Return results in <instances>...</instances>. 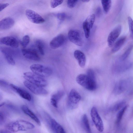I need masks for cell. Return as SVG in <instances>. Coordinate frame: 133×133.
I'll list each match as a JSON object with an SVG mask.
<instances>
[{
	"label": "cell",
	"mask_w": 133,
	"mask_h": 133,
	"mask_svg": "<svg viewBox=\"0 0 133 133\" xmlns=\"http://www.w3.org/2000/svg\"><path fill=\"white\" fill-rule=\"evenodd\" d=\"M30 68L32 72L43 77H49L52 73L50 68L41 64H32L30 66Z\"/></svg>",
	"instance_id": "277c9868"
},
{
	"label": "cell",
	"mask_w": 133,
	"mask_h": 133,
	"mask_svg": "<svg viewBox=\"0 0 133 133\" xmlns=\"http://www.w3.org/2000/svg\"><path fill=\"white\" fill-rule=\"evenodd\" d=\"M35 44L38 51L42 55H44V45L43 42L41 40H37L35 41Z\"/></svg>",
	"instance_id": "d4e9b609"
},
{
	"label": "cell",
	"mask_w": 133,
	"mask_h": 133,
	"mask_svg": "<svg viewBox=\"0 0 133 133\" xmlns=\"http://www.w3.org/2000/svg\"><path fill=\"white\" fill-rule=\"evenodd\" d=\"M127 108V106H124L119 111L117 114L116 124L118 125L120 124L122 117Z\"/></svg>",
	"instance_id": "484cf974"
},
{
	"label": "cell",
	"mask_w": 133,
	"mask_h": 133,
	"mask_svg": "<svg viewBox=\"0 0 133 133\" xmlns=\"http://www.w3.org/2000/svg\"><path fill=\"white\" fill-rule=\"evenodd\" d=\"M95 19V15L93 14L89 15L84 21L91 29L94 23Z\"/></svg>",
	"instance_id": "4316f807"
},
{
	"label": "cell",
	"mask_w": 133,
	"mask_h": 133,
	"mask_svg": "<svg viewBox=\"0 0 133 133\" xmlns=\"http://www.w3.org/2000/svg\"><path fill=\"white\" fill-rule=\"evenodd\" d=\"M1 51L8 63L12 65H15V62L10 52L8 49L3 48L1 49Z\"/></svg>",
	"instance_id": "44dd1931"
},
{
	"label": "cell",
	"mask_w": 133,
	"mask_h": 133,
	"mask_svg": "<svg viewBox=\"0 0 133 133\" xmlns=\"http://www.w3.org/2000/svg\"><path fill=\"white\" fill-rule=\"evenodd\" d=\"M81 96L75 90L72 89L70 91L68 98V103L71 109L75 108L80 101Z\"/></svg>",
	"instance_id": "52a82bcc"
},
{
	"label": "cell",
	"mask_w": 133,
	"mask_h": 133,
	"mask_svg": "<svg viewBox=\"0 0 133 133\" xmlns=\"http://www.w3.org/2000/svg\"><path fill=\"white\" fill-rule=\"evenodd\" d=\"M104 13L107 14L110 11L111 6V0H101Z\"/></svg>",
	"instance_id": "cb8c5ba5"
},
{
	"label": "cell",
	"mask_w": 133,
	"mask_h": 133,
	"mask_svg": "<svg viewBox=\"0 0 133 133\" xmlns=\"http://www.w3.org/2000/svg\"><path fill=\"white\" fill-rule=\"evenodd\" d=\"M56 16L59 20L63 21L66 18V15L65 13L62 12L58 13L56 15Z\"/></svg>",
	"instance_id": "e575fe53"
},
{
	"label": "cell",
	"mask_w": 133,
	"mask_h": 133,
	"mask_svg": "<svg viewBox=\"0 0 133 133\" xmlns=\"http://www.w3.org/2000/svg\"><path fill=\"white\" fill-rule=\"evenodd\" d=\"M14 20L12 18H5L0 21V30H4L9 29L14 26Z\"/></svg>",
	"instance_id": "2e32d148"
},
{
	"label": "cell",
	"mask_w": 133,
	"mask_h": 133,
	"mask_svg": "<svg viewBox=\"0 0 133 133\" xmlns=\"http://www.w3.org/2000/svg\"><path fill=\"white\" fill-rule=\"evenodd\" d=\"M78 0H68L67 5L68 7L70 8H72L76 5Z\"/></svg>",
	"instance_id": "d6a6232c"
},
{
	"label": "cell",
	"mask_w": 133,
	"mask_h": 133,
	"mask_svg": "<svg viewBox=\"0 0 133 133\" xmlns=\"http://www.w3.org/2000/svg\"><path fill=\"white\" fill-rule=\"evenodd\" d=\"M83 28L86 38H88L90 36V30L91 29L84 21L83 24Z\"/></svg>",
	"instance_id": "f1b7e54d"
},
{
	"label": "cell",
	"mask_w": 133,
	"mask_h": 133,
	"mask_svg": "<svg viewBox=\"0 0 133 133\" xmlns=\"http://www.w3.org/2000/svg\"><path fill=\"white\" fill-rule=\"evenodd\" d=\"M22 52L23 56L28 59L36 61H38L40 59L38 55L34 50L23 49Z\"/></svg>",
	"instance_id": "5bb4252c"
},
{
	"label": "cell",
	"mask_w": 133,
	"mask_h": 133,
	"mask_svg": "<svg viewBox=\"0 0 133 133\" xmlns=\"http://www.w3.org/2000/svg\"><path fill=\"white\" fill-rule=\"evenodd\" d=\"M83 2L87 3L89 2L90 0H81Z\"/></svg>",
	"instance_id": "60d3db41"
},
{
	"label": "cell",
	"mask_w": 133,
	"mask_h": 133,
	"mask_svg": "<svg viewBox=\"0 0 133 133\" xmlns=\"http://www.w3.org/2000/svg\"><path fill=\"white\" fill-rule=\"evenodd\" d=\"M64 94V92L62 91H59L56 93L53 94L51 96L50 99L52 105L55 108H57L58 102Z\"/></svg>",
	"instance_id": "d6986e66"
},
{
	"label": "cell",
	"mask_w": 133,
	"mask_h": 133,
	"mask_svg": "<svg viewBox=\"0 0 133 133\" xmlns=\"http://www.w3.org/2000/svg\"><path fill=\"white\" fill-rule=\"evenodd\" d=\"M23 77L29 82L42 87L47 85V81L44 77L31 72H26L23 74Z\"/></svg>",
	"instance_id": "3957f363"
},
{
	"label": "cell",
	"mask_w": 133,
	"mask_h": 133,
	"mask_svg": "<svg viewBox=\"0 0 133 133\" xmlns=\"http://www.w3.org/2000/svg\"><path fill=\"white\" fill-rule=\"evenodd\" d=\"M68 37L70 41L75 44L79 46L82 45V37L81 31L79 30H70L68 33Z\"/></svg>",
	"instance_id": "5b68a950"
},
{
	"label": "cell",
	"mask_w": 133,
	"mask_h": 133,
	"mask_svg": "<svg viewBox=\"0 0 133 133\" xmlns=\"http://www.w3.org/2000/svg\"><path fill=\"white\" fill-rule=\"evenodd\" d=\"M130 83L128 80H121L116 83L114 86L113 92L115 95L120 94L128 88Z\"/></svg>",
	"instance_id": "8fae6325"
},
{
	"label": "cell",
	"mask_w": 133,
	"mask_h": 133,
	"mask_svg": "<svg viewBox=\"0 0 133 133\" xmlns=\"http://www.w3.org/2000/svg\"><path fill=\"white\" fill-rule=\"evenodd\" d=\"M5 103H2V104H1L0 105V107H1L2 106H3L5 104Z\"/></svg>",
	"instance_id": "b9f144b4"
},
{
	"label": "cell",
	"mask_w": 133,
	"mask_h": 133,
	"mask_svg": "<svg viewBox=\"0 0 133 133\" xmlns=\"http://www.w3.org/2000/svg\"><path fill=\"white\" fill-rule=\"evenodd\" d=\"M121 25L116 27L109 33L107 39L108 45L110 47L112 46L119 35L121 31Z\"/></svg>",
	"instance_id": "30bf717a"
},
{
	"label": "cell",
	"mask_w": 133,
	"mask_h": 133,
	"mask_svg": "<svg viewBox=\"0 0 133 133\" xmlns=\"http://www.w3.org/2000/svg\"><path fill=\"white\" fill-rule=\"evenodd\" d=\"M74 55L79 66L82 68H84L86 61V57L84 54L79 50H76L74 52Z\"/></svg>",
	"instance_id": "e0dca14e"
},
{
	"label": "cell",
	"mask_w": 133,
	"mask_h": 133,
	"mask_svg": "<svg viewBox=\"0 0 133 133\" xmlns=\"http://www.w3.org/2000/svg\"><path fill=\"white\" fill-rule=\"evenodd\" d=\"M23 83L30 91L34 94L39 95H46L48 94V91L43 87L32 83L25 80Z\"/></svg>",
	"instance_id": "ba28073f"
},
{
	"label": "cell",
	"mask_w": 133,
	"mask_h": 133,
	"mask_svg": "<svg viewBox=\"0 0 133 133\" xmlns=\"http://www.w3.org/2000/svg\"><path fill=\"white\" fill-rule=\"evenodd\" d=\"M76 80L78 84L88 90L93 91L97 88L96 80L91 78L87 75L80 74L77 76Z\"/></svg>",
	"instance_id": "7a4b0ae2"
},
{
	"label": "cell",
	"mask_w": 133,
	"mask_h": 133,
	"mask_svg": "<svg viewBox=\"0 0 133 133\" xmlns=\"http://www.w3.org/2000/svg\"><path fill=\"white\" fill-rule=\"evenodd\" d=\"M101 13V10L100 7H98V8L96 10V15L98 16H99L100 15Z\"/></svg>",
	"instance_id": "f35d334b"
},
{
	"label": "cell",
	"mask_w": 133,
	"mask_h": 133,
	"mask_svg": "<svg viewBox=\"0 0 133 133\" xmlns=\"http://www.w3.org/2000/svg\"><path fill=\"white\" fill-rule=\"evenodd\" d=\"M128 20L130 30L133 35V20L131 17L129 16Z\"/></svg>",
	"instance_id": "836d02e7"
},
{
	"label": "cell",
	"mask_w": 133,
	"mask_h": 133,
	"mask_svg": "<svg viewBox=\"0 0 133 133\" xmlns=\"http://www.w3.org/2000/svg\"><path fill=\"white\" fill-rule=\"evenodd\" d=\"M50 125L52 131L56 133H65L66 132L64 128L54 119L50 120Z\"/></svg>",
	"instance_id": "ffe728a7"
},
{
	"label": "cell",
	"mask_w": 133,
	"mask_h": 133,
	"mask_svg": "<svg viewBox=\"0 0 133 133\" xmlns=\"http://www.w3.org/2000/svg\"><path fill=\"white\" fill-rule=\"evenodd\" d=\"M63 0H51L50 4L52 8H55L61 4Z\"/></svg>",
	"instance_id": "1f68e13d"
},
{
	"label": "cell",
	"mask_w": 133,
	"mask_h": 133,
	"mask_svg": "<svg viewBox=\"0 0 133 133\" xmlns=\"http://www.w3.org/2000/svg\"><path fill=\"white\" fill-rule=\"evenodd\" d=\"M81 121L83 127L85 131L87 133L91 132L89 121L87 115L84 114L82 116Z\"/></svg>",
	"instance_id": "603a6c76"
},
{
	"label": "cell",
	"mask_w": 133,
	"mask_h": 133,
	"mask_svg": "<svg viewBox=\"0 0 133 133\" xmlns=\"http://www.w3.org/2000/svg\"><path fill=\"white\" fill-rule=\"evenodd\" d=\"M6 127L8 130L11 132L26 131L33 129L35 128L34 125L32 123L23 120L11 122L8 123Z\"/></svg>",
	"instance_id": "6da1fadb"
},
{
	"label": "cell",
	"mask_w": 133,
	"mask_h": 133,
	"mask_svg": "<svg viewBox=\"0 0 133 133\" xmlns=\"http://www.w3.org/2000/svg\"><path fill=\"white\" fill-rule=\"evenodd\" d=\"M65 40V36L60 34L54 37L50 42L49 45L51 48L55 49H57L62 45Z\"/></svg>",
	"instance_id": "4fadbf2b"
},
{
	"label": "cell",
	"mask_w": 133,
	"mask_h": 133,
	"mask_svg": "<svg viewBox=\"0 0 133 133\" xmlns=\"http://www.w3.org/2000/svg\"><path fill=\"white\" fill-rule=\"evenodd\" d=\"M30 41L29 36L27 35H25L23 37L21 43L23 47H26L29 44Z\"/></svg>",
	"instance_id": "4dcf8cb0"
},
{
	"label": "cell",
	"mask_w": 133,
	"mask_h": 133,
	"mask_svg": "<svg viewBox=\"0 0 133 133\" xmlns=\"http://www.w3.org/2000/svg\"><path fill=\"white\" fill-rule=\"evenodd\" d=\"M90 115L92 120L97 130L99 132H102L104 130L103 122L95 107H94L91 108Z\"/></svg>",
	"instance_id": "8992f818"
},
{
	"label": "cell",
	"mask_w": 133,
	"mask_h": 133,
	"mask_svg": "<svg viewBox=\"0 0 133 133\" xmlns=\"http://www.w3.org/2000/svg\"><path fill=\"white\" fill-rule=\"evenodd\" d=\"M125 102L124 101L119 102L115 104L112 109V111L116 112L121 109L124 106Z\"/></svg>",
	"instance_id": "83f0119b"
},
{
	"label": "cell",
	"mask_w": 133,
	"mask_h": 133,
	"mask_svg": "<svg viewBox=\"0 0 133 133\" xmlns=\"http://www.w3.org/2000/svg\"><path fill=\"white\" fill-rule=\"evenodd\" d=\"M87 75L91 78L96 80L95 73L92 70L90 69H88L87 71Z\"/></svg>",
	"instance_id": "d590c367"
},
{
	"label": "cell",
	"mask_w": 133,
	"mask_h": 133,
	"mask_svg": "<svg viewBox=\"0 0 133 133\" xmlns=\"http://www.w3.org/2000/svg\"><path fill=\"white\" fill-rule=\"evenodd\" d=\"M4 119V116L3 114L1 112L0 113V123L1 124L3 122Z\"/></svg>",
	"instance_id": "74e56055"
},
{
	"label": "cell",
	"mask_w": 133,
	"mask_h": 133,
	"mask_svg": "<svg viewBox=\"0 0 133 133\" xmlns=\"http://www.w3.org/2000/svg\"><path fill=\"white\" fill-rule=\"evenodd\" d=\"M10 86L22 98L29 101H31V95L27 91L12 84H10Z\"/></svg>",
	"instance_id": "9a60e30c"
},
{
	"label": "cell",
	"mask_w": 133,
	"mask_h": 133,
	"mask_svg": "<svg viewBox=\"0 0 133 133\" xmlns=\"http://www.w3.org/2000/svg\"><path fill=\"white\" fill-rule=\"evenodd\" d=\"M9 4L8 3H1L0 4V11L3 10L4 9L8 6Z\"/></svg>",
	"instance_id": "8d00e7d4"
},
{
	"label": "cell",
	"mask_w": 133,
	"mask_h": 133,
	"mask_svg": "<svg viewBox=\"0 0 133 133\" xmlns=\"http://www.w3.org/2000/svg\"><path fill=\"white\" fill-rule=\"evenodd\" d=\"M125 37L122 36L119 38L115 43L112 49L113 53H115L119 50L125 42Z\"/></svg>",
	"instance_id": "7402d4cb"
},
{
	"label": "cell",
	"mask_w": 133,
	"mask_h": 133,
	"mask_svg": "<svg viewBox=\"0 0 133 133\" xmlns=\"http://www.w3.org/2000/svg\"><path fill=\"white\" fill-rule=\"evenodd\" d=\"M21 109L25 114L35 121L38 125H41V122L39 118L26 106L25 105H22L21 107Z\"/></svg>",
	"instance_id": "ac0fdd59"
},
{
	"label": "cell",
	"mask_w": 133,
	"mask_h": 133,
	"mask_svg": "<svg viewBox=\"0 0 133 133\" xmlns=\"http://www.w3.org/2000/svg\"><path fill=\"white\" fill-rule=\"evenodd\" d=\"M25 14L28 19L32 23L40 24L45 21V19L42 16L31 10L27 9L25 11Z\"/></svg>",
	"instance_id": "9c48e42d"
},
{
	"label": "cell",
	"mask_w": 133,
	"mask_h": 133,
	"mask_svg": "<svg viewBox=\"0 0 133 133\" xmlns=\"http://www.w3.org/2000/svg\"><path fill=\"white\" fill-rule=\"evenodd\" d=\"M0 44H4L13 48H17L19 46L18 40L15 37L11 36H7L1 38Z\"/></svg>",
	"instance_id": "7c38bea8"
},
{
	"label": "cell",
	"mask_w": 133,
	"mask_h": 133,
	"mask_svg": "<svg viewBox=\"0 0 133 133\" xmlns=\"http://www.w3.org/2000/svg\"><path fill=\"white\" fill-rule=\"evenodd\" d=\"M0 132L1 133H11V132L8 130H2L0 131Z\"/></svg>",
	"instance_id": "ab89813d"
},
{
	"label": "cell",
	"mask_w": 133,
	"mask_h": 133,
	"mask_svg": "<svg viewBox=\"0 0 133 133\" xmlns=\"http://www.w3.org/2000/svg\"><path fill=\"white\" fill-rule=\"evenodd\" d=\"M133 48V45H132L129 47L122 56L121 58V61H124L127 58L130 54Z\"/></svg>",
	"instance_id": "f546056e"
}]
</instances>
